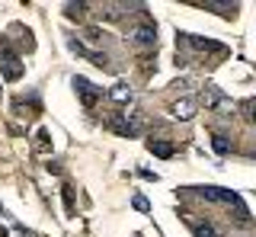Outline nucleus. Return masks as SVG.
I'll return each instance as SVG.
<instances>
[{
	"label": "nucleus",
	"mask_w": 256,
	"mask_h": 237,
	"mask_svg": "<svg viewBox=\"0 0 256 237\" xmlns=\"http://www.w3.org/2000/svg\"><path fill=\"white\" fill-rule=\"evenodd\" d=\"M208 54H228L221 42L214 38H205V36H192V32H176V64H186L192 58H205L208 64Z\"/></svg>",
	"instance_id": "nucleus-1"
},
{
	"label": "nucleus",
	"mask_w": 256,
	"mask_h": 237,
	"mask_svg": "<svg viewBox=\"0 0 256 237\" xmlns=\"http://www.w3.org/2000/svg\"><path fill=\"white\" fill-rule=\"evenodd\" d=\"M0 74H4V80H22V74H26V64H22V58H20V52L13 48V42L10 38H0Z\"/></svg>",
	"instance_id": "nucleus-2"
},
{
	"label": "nucleus",
	"mask_w": 256,
	"mask_h": 237,
	"mask_svg": "<svg viewBox=\"0 0 256 237\" xmlns=\"http://www.w3.org/2000/svg\"><path fill=\"white\" fill-rule=\"evenodd\" d=\"M182 192L198 196V199H205V202L234 205V208H240V205H244V199H240L237 192H230V189H224V186H189V189H182Z\"/></svg>",
	"instance_id": "nucleus-3"
},
{
	"label": "nucleus",
	"mask_w": 256,
	"mask_h": 237,
	"mask_svg": "<svg viewBox=\"0 0 256 237\" xmlns=\"http://www.w3.org/2000/svg\"><path fill=\"white\" fill-rule=\"evenodd\" d=\"M202 102H205L208 112H214V116H221V118H230V112H234L230 96L221 90V86H214V84H208L205 90H202Z\"/></svg>",
	"instance_id": "nucleus-4"
},
{
	"label": "nucleus",
	"mask_w": 256,
	"mask_h": 237,
	"mask_svg": "<svg viewBox=\"0 0 256 237\" xmlns=\"http://www.w3.org/2000/svg\"><path fill=\"white\" fill-rule=\"evenodd\" d=\"M128 38H132L134 48L154 52L157 48V26L150 20H141V22H134V26H128Z\"/></svg>",
	"instance_id": "nucleus-5"
},
{
	"label": "nucleus",
	"mask_w": 256,
	"mask_h": 237,
	"mask_svg": "<svg viewBox=\"0 0 256 237\" xmlns=\"http://www.w3.org/2000/svg\"><path fill=\"white\" fill-rule=\"evenodd\" d=\"M109 128L116 132L118 138H138L141 135V128H144V122H141V116H122V112H116V116H109Z\"/></svg>",
	"instance_id": "nucleus-6"
},
{
	"label": "nucleus",
	"mask_w": 256,
	"mask_h": 237,
	"mask_svg": "<svg viewBox=\"0 0 256 237\" xmlns=\"http://www.w3.org/2000/svg\"><path fill=\"white\" fill-rule=\"evenodd\" d=\"M70 86H74V93H77V100L80 102H84V106L86 109H93L96 106V102H100L102 100V90H100V86H96L93 80H86V77H70Z\"/></svg>",
	"instance_id": "nucleus-7"
},
{
	"label": "nucleus",
	"mask_w": 256,
	"mask_h": 237,
	"mask_svg": "<svg viewBox=\"0 0 256 237\" xmlns=\"http://www.w3.org/2000/svg\"><path fill=\"white\" fill-rule=\"evenodd\" d=\"M38 112H42V100H38L36 90L22 93V96L13 100V116H22V118H36Z\"/></svg>",
	"instance_id": "nucleus-8"
},
{
	"label": "nucleus",
	"mask_w": 256,
	"mask_h": 237,
	"mask_svg": "<svg viewBox=\"0 0 256 237\" xmlns=\"http://www.w3.org/2000/svg\"><path fill=\"white\" fill-rule=\"evenodd\" d=\"M68 48H70V52H77L80 58L93 61V64H96V68H102V70H116V64H112V61H109L102 52H90V48H84V45H80L77 38H68Z\"/></svg>",
	"instance_id": "nucleus-9"
},
{
	"label": "nucleus",
	"mask_w": 256,
	"mask_h": 237,
	"mask_svg": "<svg viewBox=\"0 0 256 237\" xmlns=\"http://www.w3.org/2000/svg\"><path fill=\"white\" fill-rule=\"evenodd\" d=\"M182 221H186V228L192 231V237H218V228L212 221H202L198 215H182Z\"/></svg>",
	"instance_id": "nucleus-10"
},
{
	"label": "nucleus",
	"mask_w": 256,
	"mask_h": 237,
	"mask_svg": "<svg viewBox=\"0 0 256 237\" xmlns=\"http://www.w3.org/2000/svg\"><path fill=\"white\" fill-rule=\"evenodd\" d=\"M148 151L154 154V157H164V160H170V157L176 154V148L170 144V138H154V135H150V138H148Z\"/></svg>",
	"instance_id": "nucleus-11"
},
{
	"label": "nucleus",
	"mask_w": 256,
	"mask_h": 237,
	"mask_svg": "<svg viewBox=\"0 0 256 237\" xmlns=\"http://www.w3.org/2000/svg\"><path fill=\"white\" fill-rule=\"evenodd\" d=\"M196 6H202V10H212V13H218V16H224V20L237 16V10H240L237 4H214V0H198Z\"/></svg>",
	"instance_id": "nucleus-12"
},
{
	"label": "nucleus",
	"mask_w": 256,
	"mask_h": 237,
	"mask_svg": "<svg viewBox=\"0 0 256 237\" xmlns=\"http://www.w3.org/2000/svg\"><path fill=\"white\" fill-rule=\"evenodd\" d=\"M196 100H189V96H182V100H176L173 102V118H180V122H189L192 116H196Z\"/></svg>",
	"instance_id": "nucleus-13"
},
{
	"label": "nucleus",
	"mask_w": 256,
	"mask_h": 237,
	"mask_svg": "<svg viewBox=\"0 0 256 237\" xmlns=\"http://www.w3.org/2000/svg\"><path fill=\"white\" fill-rule=\"evenodd\" d=\"M106 96H109V102H116V106H128V102H132V86H128L125 80H118Z\"/></svg>",
	"instance_id": "nucleus-14"
},
{
	"label": "nucleus",
	"mask_w": 256,
	"mask_h": 237,
	"mask_svg": "<svg viewBox=\"0 0 256 237\" xmlns=\"http://www.w3.org/2000/svg\"><path fill=\"white\" fill-rule=\"evenodd\" d=\"M10 36H20V45L26 52H36V38H32V29H26L22 22H13L10 26Z\"/></svg>",
	"instance_id": "nucleus-15"
},
{
	"label": "nucleus",
	"mask_w": 256,
	"mask_h": 237,
	"mask_svg": "<svg viewBox=\"0 0 256 237\" xmlns=\"http://www.w3.org/2000/svg\"><path fill=\"white\" fill-rule=\"evenodd\" d=\"M212 148H214V154L228 157L230 151H234V141H230L228 135H221V132H212Z\"/></svg>",
	"instance_id": "nucleus-16"
},
{
	"label": "nucleus",
	"mask_w": 256,
	"mask_h": 237,
	"mask_svg": "<svg viewBox=\"0 0 256 237\" xmlns=\"http://www.w3.org/2000/svg\"><path fill=\"white\" fill-rule=\"evenodd\" d=\"M86 10H90V4H64V16L77 20V22L86 20Z\"/></svg>",
	"instance_id": "nucleus-17"
},
{
	"label": "nucleus",
	"mask_w": 256,
	"mask_h": 237,
	"mask_svg": "<svg viewBox=\"0 0 256 237\" xmlns=\"http://www.w3.org/2000/svg\"><path fill=\"white\" fill-rule=\"evenodd\" d=\"M32 148H36L38 154H48V151H52V132H48V128H38V132H36V141H32Z\"/></svg>",
	"instance_id": "nucleus-18"
},
{
	"label": "nucleus",
	"mask_w": 256,
	"mask_h": 237,
	"mask_svg": "<svg viewBox=\"0 0 256 237\" xmlns=\"http://www.w3.org/2000/svg\"><path fill=\"white\" fill-rule=\"evenodd\" d=\"M84 38H90V42H93V45H102V42H106V38H109V36H106V32H102V29H100V26H86V29H84Z\"/></svg>",
	"instance_id": "nucleus-19"
},
{
	"label": "nucleus",
	"mask_w": 256,
	"mask_h": 237,
	"mask_svg": "<svg viewBox=\"0 0 256 237\" xmlns=\"http://www.w3.org/2000/svg\"><path fill=\"white\" fill-rule=\"evenodd\" d=\"M61 196H64V208H68V215H74V208H77V202H74V186H70V183H64Z\"/></svg>",
	"instance_id": "nucleus-20"
},
{
	"label": "nucleus",
	"mask_w": 256,
	"mask_h": 237,
	"mask_svg": "<svg viewBox=\"0 0 256 237\" xmlns=\"http://www.w3.org/2000/svg\"><path fill=\"white\" fill-rule=\"evenodd\" d=\"M132 205H134L138 212H150V202L144 199V196H134V199H132Z\"/></svg>",
	"instance_id": "nucleus-21"
},
{
	"label": "nucleus",
	"mask_w": 256,
	"mask_h": 237,
	"mask_svg": "<svg viewBox=\"0 0 256 237\" xmlns=\"http://www.w3.org/2000/svg\"><path fill=\"white\" fill-rule=\"evenodd\" d=\"M240 112H244V118H253V100H244V102H240Z\"/></svg>",
	"instance_id": "nucleus-22"
},
{
	"label": "nucleus",
	"mask_w": 256,
	"mask_h": 237,
	"mask_svg": "<svg viewBox=\"0 0 256 237\" xmlns=\"http://www.w3.org/2000/svg\"><path fill=\"white\" fill-rule=\"evenodd\" d=\"M45 170H48V173H54V176H58V173H61V164H58V160H48V164H45Z\"/></svg>",
	"instance_id": "nucleus-23"
},
{
	"label": "nucleus",
	"mask_w": 256,
	"mask_h": 237,
	"mask_svg": "<svg viewBox=\"0 0 256 237\" xmlns=\"http://www.w3.org/2000/svg\"><path fill=\"white\" fill-rule=\"evenodd\" d=\"M13 231H16V234H22V237H36V234H32L26 224H13Z\"/></svg>",
	"instance_id": "nucleus-24"
},
{
	"label": "nucleus",
	"mask_w": 256,
	"mask_h": 237,
	"mask_svg": "<svg viewBox=\"0 0 256 237\" xmlns=\"http://www.w3.org/2000/svg\"><path fill=\"white\" fill-rule=\"evenodd\" d=\"M138 176L141 180H154V183H157V173H150V170H138Z\"/></svg>",
	"instance_id": "nucleus-25"
}]
</instances>
